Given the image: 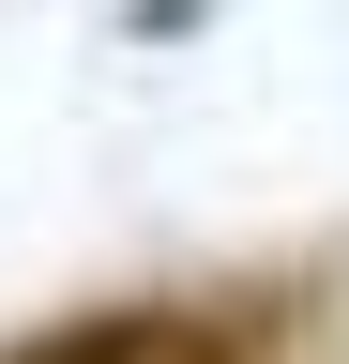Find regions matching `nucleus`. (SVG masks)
I'll return each instance as SVG.
<instances>
[{
  "instance_id": "1",
  "label": "nucleus",
  "mask_w": 349,
  "mask_h": 364,
  "mask_svg": "<svg viewBox=\"0 0 349 364\" xmlns=\"http://www.w3.org/2000/svg\"><path fill=\"white\" fill-rule=\"evenodd\" d=\"M289 304L258 289H137V304H76V318H31L0 334V364H258Z\"/></svg>"
}]
</instances>
